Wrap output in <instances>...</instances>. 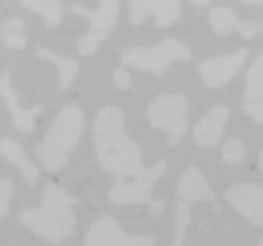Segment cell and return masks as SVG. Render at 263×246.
Segmentation results:
<instances>
[{
  "label": "cell",
  "instance_id": "3957f363",
  "mask_svg": "<svg viewBox=\"0 0 263 246\" xmlns=\"http://www.w3.org/2000/svg\"><path fill=\"white\" fill-rule=\"evenodd\" d=\"M82 131H85V115H82V110L77 104H66L55 115L44 139L36 145L39 164L49 172H58L61 167H66V161L71 159L74 148L80 142Z\"/></svg>",
  "mask_w": 263,
  "mask_h": 246
},
{
  "label": "cell",
  "instance_id": "5b68a950",
  "mask_svg": "<svg viewBox=\"0 0 263 246\" xmlns=\"http://www.w3.org/2000/svg\"><path fill=\"white\" fill-rule=\"evenodd\" d=\"M195 202H217V194L214 189L209 186V180L197 167H189L184 170L178 186H176V235H173V243L170 246H184V235H186V227H189V208Z\"/></svg>",
  "mask_w": 263,
  "mask_h": 246
},
{
  "label": "cell",
  "instance_id": "52a82bcc",
  "mask_svg": "<svg viewBox=\"0 0 263 246\" xmlns=\"http://www.w3.org/2000/svg\"><path fill=\"white\" fill-rule=\"evenodd\" d=\"M71 11L88 19V30L77 38L80 55H93L99 49V44H104V41L112 36L121 3L118 0H99V8H93V11H88V8H82V6H74Z\"/></svg>",
  "mask_w": 263,
  "mask_h": 246
},
{
  "label": "cell",
  "instance_id": "2e32d148",
  "mask_svg": "<svg viewBox=\"0 0 263 246\" xmlns=\"http://www.w3.org/2000/svg\"><path fill=\"white\" fill-rule=\"evenodd\" d=\"M0 156H3L8 164H14V167L22 172V175H25V183H28V186H33V183L39 180V167L28 161V156H25L22 145L14 142L11 137H3V139H0Z\"/></svg>",
  "mask_w": 263,
  "mask_h": 246
},
{
  "label": "cell",
  "instance_id": "5bb4252c",
  "mask_svg": "<svg viewBox=\"0 0 263 246\" xmlns=\"http://www.w3.org/2000/svg\"><path fill=\"white\" fill-rule=\"evenodd\" d=\"M0 93L6 98V107H8V115H11V123L20 131L25 134H30V131H36V118L41 115V107H33V110H22L20 98H16V90L11 88V74L3 71V77H0Z\"/></svg>",
  "mask_w": 263,
  "mask_h": 246
},
{
  "label": "cell",
  "instance_id": "7a4b0ae2",
  "mask_svg": "<svg viewBox=\"0 0 263 246\" xmlns=\"http://www.w3.org/2000/svg\"><path fill=\"white\" fill-rule=\"evenodd\" d=\"M20 224L30 230L36 238L49 243L66 241L74 227H77V213H74V197L61 183H47L41 192L39 208L20 211Z\"/></svg>",
  "mask_w": 263,
  "mask_h": 246
},
{
  "label": "cell",
  "instance_id": "7c38bea8",
  "mask_svg": "<svg viewBox=\"0 0 263 246\" xmlns=\"http://www.w3.org/2000/svg\"><path fill=\"white\" fill-rule=\"evenodd\" d=\"M241 110L252 123H263V52L252 60V66H247Z\"/></svg>",
  "mask_w": 263,
  "mask_h": 246
},
{
  "label": "cell",
  "instance_id": "e0dca14e",
  "mask_svg": "<svg viewBox=\"0 0 263 246\" xmlns=\"http://www.w3.org/2000/svg\"><path fill=\"white\" fill-rule=\"evenodd\" d=\"M36 55L41 57V60L55 63V69H58V88H61V90L71 88V82H74V77H77V71H80L77 60H71V57H63V55H55L52 49H39Z\"/></svg>",
  "mask_w": 263,
  "mask_h": 246
},
{
  "label": "cell",
  "instance_id": "8992f818",
  "mask_svg": "<svg viewBox=\"0 0 263 246\" xmlns=\"http://www.w3.org/2000/svg\"><path fill=\"white\" fill-rule=\"evenodd\" d=\"M145 118L154 129L167 131V145H178L189 131V101L181 93H162L148 104Z\"/></svg>",
  "mask_w": 263,
  "mask_h": 246
},
{
  "label": "cell",
  "instance_id": "cb8c5ba5",
  "mask_svg": "<svg viewBox=\"0 0 263 246\" xmlns=\"http://www.w3.org/2000/svg\"><path fill=\"white\" fill-rule=\"evenodd\" d=\"M238 3H247V6H263V0H238Z\"/></svg>",
  "mask_w": 263,
  "mask_h": 246
},
{
  "label": "cell",
  "instance_id": "9c48e42d",
  "mask_svg": "<svg viewBox=\"0 0 263 246\" xmlns=\"http://www.w3.org/2000/svg\"><path fill=\"white\" fill-rule=\"evenodd\" d=\"M258 170L263 175V151L258 153ZM225 200L250 224L263 227V183H233L225 189Z\"/></svg>",
  "mask_w": 263,
  "mask_h": 246
},
{
  "label": "cell",
  "instance_id": "4316f807",
  "mask_svg": "<svg viewBox=\"0 0 263 246\" xmlns=\"http://www.w3.org/2000/svg\"><path fill=\"white\" fill-rule=\"evenodd\" d=\"M258 246H263V241H258Z\"/></svg>",
  "mask_w": 263,
  "mask_h": 246
},
{
  "label": "cell",
  "instance_id": "9a60e30c",
  "mask_svg": "<svg viewBox=\"0 0 263 246\" xmlns=\"http://www.w3.org/2000/svg\"><path fill=\"white\" fill-rule=\"evenodd\" d=\"M209 25H211V30L217 33V36H228V33H241L247 41H250L255 33H260V22H255V19H238V16L230 11L228 6L211 8Z\"/></svg>",
  "mask_w": 263,
  "mask_h": 246
},
{
  "label": "cell",
  "instance_id": "484cf974",
  "mask_svg": "<svg viewBox=\"0 0 263 246\" xmlns=\"http://www.w3.org/2000/svg\"><path fill=\"white\" fill-rule=\"evenodd\" d=\"M260 33H263V22H260Z\"/></svg>",
  "mask_w": 263,
  "mask_h": 246
},
{
  "label": "cell",
  "instance_id": "44dd1931",
  "mask_svg": "<svg viewBox=\"0 0 263 246\" xmlns=\"http://www.w3.org/2000/svg\"><path fill=\"white\" fill-rule=\"evenodd\" d=\"M14 197V183L11 178H0V219L8 216V205H11Z\"/></svg>",
  "mask_w": 263,
  "mask_h": 246
},
{
  "label": "cell",
  "instance_id": "ac0fdd59",
  "mask_svg": "<svg viewBox=\"0 0 263 246\" xmlns=\"http://www.w3.org/2000/svg\"><path fill=\"white\" fill-rule=\"evenodd\" d=\"M22 8H30V11H36L44 16V25L49 30H55L58 25L63 19V6L61 0H20Z\"/></svg>",
  "mask_w": 263,
  "mask_h": 246
},
{
  "label": "cell",
  "instance_id": "d4e9b609",
  "mask_svg": "<svg viewBox=\"0 0 263 246\" xmlns=\"http://www.w3.org/2000/svg\"><path fill=\"white\" fill-rule=\"evenodd\" d=\"M192 6H209V0H189Z\"/></svg>",
  "mask_w": 263,
  "mask_h": 246
},
{
  "label": "cell",
  "instance_id": "277c9868",
  "mask_svg": "<svg viewBox=\"0 0 263 246\" xmlns=\"http://www.w3.org/2000/svg\"><path fill=\"white\" fill-rule=\"evenodd\" d=\"M173 60H184V63L192 60L189 47L178 38H164L154 47H129L121 52V63L126 69H140L145 74H154V77H162Z\"/></svg>",
  "mask_w": 263,
  "mask_h": 246
},
{
  "label": "cell",
  "instance_id": "ba28073f",
  "mask_svg": "<svg viewBox=\"0 0 263 246\" xmlns=\"http://www.w3.org/2000/svg\"><path fill=\"white\" fill-rule=\"evenodd\" d=\"M82 246H156V241L151 235H132V233H126L112 216L102 213V216H96L93 224L88 227Z\"/></svg>",
  "mask_w": 263,
  "mask_h": 246
},
{
  "label": "cell",
  "instance_id": "7402d4cb",
  "mask_svg": "<svg viewBox=\"0 0 263 246\" xmlns=\"http://www.w3.org/2000/svg\"><path fill=\"white\" fill-rule=\"evenodd\" d=\"M112 82H115V88H129V85H132V77H129V69H126V66H118V69H115Z\"/></svg>",
  "mask_w": 263,
  "mask_h": 246
},
{
  "label": "cell",
  "instance_id": "603a6c76",
  "mask_svg": "<svg viewBox=\"0 0 263 246\" xmlns=\"http://www.w3.org/2000/svg\"><path fill=\"white\" fill-rule=\"evenodd\" d=\"M148 208H151V213H154V216H159V213L164 211V202H162V200H156V202H151V205H148Z\"/></svg>",
  "mask_w": 263,
  "mask_h": 246
},
{
  "label": "cell",
  "instance_id": "30bf717a",
  "mask_svg": "<svg viewBox=\"0 0 263 246\" xmlns=\"http://www.w3.org/2000/svg\"><path fill=\"white\" fill-rule=\"evenodd\" d=\"M247 55H250V49L241 47V49H236V52H230V55H219V57L203 60L197 71H200V79L205 82V88H211V90L225 88L228 82L241 71V66L247 63Z\"/></svg>",
  "mask_w": 263,
  "mask_h": 246
},
{
  "label": "cell",
  "instance_id": "8fae6325",
  "mask_svg": "<svg viewBox=\"0 0 263 246\" xmlns=\"http://www.w3.org/2000/svg\"><path fill=\"white\" fill-rule=\"evenodd\" d=\"M148 16H154L156 28H170L181 16L178 0H129V22L143 25Z\"/></svg>",
  "mask_w": 263,
  "mask_h": 246
},
{
  "label": "cell",
  "instance_id": "d6986e66",
  "mask_svg": "<svg viewBox=\"0 0 263 246\" xmlns=\"http://www.w3.org/2000/svg\"><path fill=\"white\" fill-rule=\"evenodd\" d=\"M0 38H3V44L8 49H22L28 44V38H25V22L22 19H6L3 28H0Z\"/></svg>",
  "mask_w": 263,
  "mask_h": 246
},
{
  "label": "cell",
  "instance_id": "6da1fadb",
  "mask_svg": "<svg viewBox=\"0 0 263 246\" xmlns=\"http://www.w3.org/2000/svg\"><path fill=\"white\" fill-rule=\"evenodd\" d=\"M93 151L112 189L107 200L115 205H151L154 186L167 172V161L159 159L154 167H143V148L126 134V115L121 107H102L93 120Z\"/></svg>",
  "mask_w": 263,
  "mask_h": 246
},
{
  "label": "cell",
  "instance_id": "4fadbf2b",
  "mask_svg": "<svg viewBox=\"0 0 263 246\" xmlns=\"http://www.w3.org/2000/svg\"><path fill=\"white\" fill-rule=\"evenodd\" d=\"M228 120H230V110H228V107H225V104H214L211 110L195 123V129H192L195 142L200 145V148H214V145H219L222 131H225Z\"/></svg>",
  "mask_w": 263,
  "mask_h": 246
},
{
  "label": "cell",
  "instance_id": "ffe728a7",
  "mask_svg": "<svg viewBox=\"0 0 263 246\" xmlns=\"http://www.w3.org/2000/svg\"><path fill=\"white\" fill-rule=\"evenodd\" d=\"M244 156H247V145L241 142V137H228L222 142V161L225 164H238L244 161Z\"/></svg>",
  "mask_w": 263,
  "mask_h": 246
}]
</instances>
